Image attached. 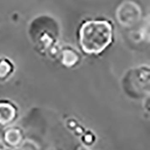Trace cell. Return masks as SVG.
<instances>
[{"instance_id": "6da1fadb", "label": "cell", "mask_w": 150, "mask_h": 150, "mask_svg": "<svg viewBox=\"0 0 150 150\" xmlns=\"http://www.w3.org/2000/svg\"><path fill=\"white\" fill-rule=\"evenodd\" d=\"M79 44L86 54L99 55L112 42L113 25L107 19L86 20L78 33Z\"/></svg>"}, {"instance_id": "7a4b0ae2", "label": "cell", "mask_w": 150, "mask_h": 150, "mask_svg": "<svg viewBox=\"0 0 150 150\" xmlns=\"http://www.w3.org/2000/svg\"><path fill=\"white\" fill-rule=\"evenodd\" d=\"M59 25L56 20L48 16L36 17L29 26V36L38 50L44 54L56 56L59 39Z\"/></svg>"}, {"instance_id": "3957f363", "label": "cell", "mask_w": 150, "mask_h": 150, "mask_svg": "<svg viewBox=\"0 0 150 150\" xmlns=\"http://www.w3.org/2000/svg\"><path fill=\"white\" fill-rule=\"evenodd\" d=\"M122 89L131 99L145 98L149 93V67L140 66L130 69L123 76Z\"/></svg>"}, {"instance_id": "277c9868", "label": "cell", "mask_w": 150, "mask_h": 150, "mask_svg": "<svg viewBox=\"0 0 150 150\" xmlns=\"http://www.w3.org/2000/svg\"><path fill=\"white\" fill-rule=\"evenodd\" d=\"M18 117L17 106L8 101L0 100V125L9 127Z\"/></svg>"}, {"instance_id": "5b68a950", "label": "cell", "mask_w": 150, "mask_h": 150, "mask_svg": "<svg viewBox=\"0 0 150 150\" xmlns=\"http://www.w3.org/2000/svg\"><path fill=\"white\" fill-rule=\"evenodd\" d=\"M56 57L59 58V60L63 66L66 67H76L81 60V56L79 52L73 49L71 46H64L59 50Z\"/></svg>"}, {"instance_id": "8992f818", "label": "cell", "mask_w": 150, "mask_h": 150, "mask_svg": "<svg viewBox=\"0 0 150 150\" xmlns=\"http://www.w3.org/2000/svg\"><path fill=\"white\" fill-rule=\"evenodd\" d=\"M3 139L8 146L16 148L24 140L23 130L16 126H9L4 132Z\"/></svg>"}, {"instance_id": "52a82bcc", "label": "cell", "mask_w": 150, "mask_h": 150, "mask_svg": "<svg viewBox=\"0 0 150 150\" xmlns=\"http://www.w3.org/2000/svg\"><path fill=\"white\" fill-rule=\"evenodd\" d=\"M15 65L8 58H0V81H6L15 72Z\"/></svg>"}, {"instance_id": "ba28073f", "label": "cell", "mask_w": 150, "mask_h": 150, "mask_svg": "<svg viewBox=\"0 0 150 150\" xmlns=\"http://www.w3.org/2000/svg\"><path fill=\"white\" fill-rule=\"evenodd\" d=\"M81 140L86 146H92L95 141H96V136L93 132L90 130H85V132L81 136Z\"/></svg>"}, {"instance_id": "9c48e42d", "label": "cell", "mask_w": 150, "mask_h": 150, "mask_svg": "<svg viewBox=\"0 0 150 150\" xmlns=\"http://www.w3.org/2000/svg\"><path fill=\"white\" fill-rule=\"evenodd\" d=\"M77 150H88V149L86 146H78Z\"/></svg>"}, {"instance_id": "30bf717a", "label": "cell", "mask_w": 150, "mask_h": 150, "mask_svg": "<svg viewBox=\"0 0 150 150\" xmlns=\"http://www.w3.org/2000/svg\"><path fill=\"white\" fill-rule=\"evenodd\" d=\"M4 149V146H2V144L1 143H0V150H3Z\"/></svg>"}]
</instances>
